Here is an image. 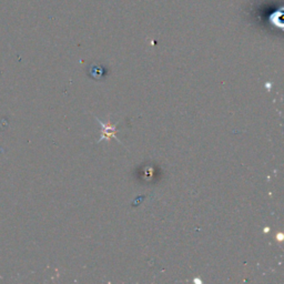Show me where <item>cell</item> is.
<instances>
[{
    "label": "cell",
    "instance_id": "obj_2",
    "mask_svg": "<svg viewBox=\"0 0 284 284\" xmlns=\"http://www.w3.org/2000/svg\"><path fill=\"white\" fill-rule=\"evenodd\" d=\"M91 72H92V74H93L94 77L98 78V77H100V76H101V74H103V69L99 68V67H98V68L96 67V68H93V69H92V71H91Z\"/></svg>",
    "mask_w": 284,
    "mask_h": 284
},
{
    "label": "cell",
    "instance_id": "obj_1",
    "mask_svg": "<svg viewBox=\"0 0 284 284\" xmlns=\"http://www.w3.org/2000/svg\"><path fill=\"white\" fill-rule=\"evenodd\" d=\"M99 123L101 124V126H103V136H101V138L99 139V141H103V140H110L111 137L113 138H116V133H117V129H116V127L112 126L110 123H108V124H103L101 123V121L98 119ZM118 142H120L119 139H117Z\"/></svg>",
    "mask_w": 284,
    "mask_h": 284
}]
</instances>
